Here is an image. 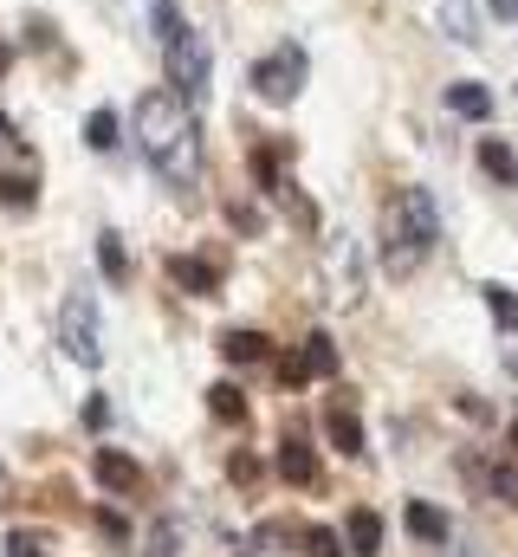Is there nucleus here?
<instances>
[{"label": "nucleus", "instance_id": "f257e3e1", "mask_svg": "<svg viewBox=\"0 0 518 557\" xmlns=\"http://www.w3.org/2000/svg\"><path fill=\"white\" fill-rule=\"evenodd\" d=\"M136 149L156 162L162 182H188L195 175V124H188V104L175 91L136 98Z\"/></svg>", "mask_w": 518, "mask_h": 557}, {"label": "nucleus", "instance_id": "f03ea898", "mask_svg": "<svg viewBox=\"0 0 518 557\" xmlns=\"http://www.w3.org/2000/svg\"><path fill=\"white\" fill-rule=\"evenodd\" d=\"M434 240H441V208H434V195H428V188H402L383 214V267L388 273H415V267L434 253Z\"/></svg>", "mask_w": 518, "mask_h": 557}, {"label": "nucleus", "instance_id": "7ed1b4c3", "mask_svg": "<svg viewBox=\"0 0 518 557\" xmlns=\"http://www.w3.org/2000/svg\"><path fill=\"white\" fill-rule=\"evenodd\" d=\"M169 85H175V98H188V104L208 98V39H201L195 26H182V33L169 39Z\"/></svg>", "mask_w": 518, "mask_h": 557}, {"label": "nucleus", "instance_id": "20e7f679", "mask_svg": "<svg viewBox=\"0 0 518 557\" xmlns=\"http://www.w3.org/2000/svg\"><path fill=\"white\" fill-rule=\"evenodd\" d=\"M298 85H305V52H298V46H279V52H266L254 65V91L266 104H292Z\"/></svg>", "mask_w": 518, "mask_h": 557}, {"label": "nucleus", "instance_id": "39448f33", "mask_svg": "<svg viewBox=\"0 0 518 557\" xmlns=\"http://www.w3.org/2000/svg\"><path fill=\"white\" fill-rule=\"evenodd\" d=\"M59 331H65V350H72L78 363H98V357H104V344H98V311H91V298H85V292H72V298H65Z\"/></svg>", "mask_w": 518, "mask_h": 557}, {"label": "nucleus", "instance_id": "423d86ee", "mask_svg": "<svg viewBox=\"0 0 518 557\" xmlns=\"http://www.w3.org/2000/svg\"><path fill=\"white\" fill-rule=\"evenodd\" d=\"M279 376H285L292 389H298V383H311V376H337V344H331L324 331H311V337H305V350L279 363Z\"/></svg>", "mask_w": 518, "mask_h": 557}, {"label": "nucleus", "instance_id": "0eeeda50", "mask_svg": "<svg viewBox=\"0 0 518 557\" xmlns=\"http://www.w3.org/2000/svg\"><path fill=\"white\" fill-rule=\"evenodd\" d=\"M91 473H98V486H104V493H136V486H143L136 460L118 454V447H98V454H91Z\"/></svg>", "mask_w": 518, "mask_h": 557}, {"label": "nucleus", "instance_id": "6e6552de", "mask_svg": "<svg viewBox=\"0 0 518 557\" xmlns=\"http://www.w3.org/2000/svg\"><path fill=\"white\" fill-rule=\"evenodd\" d=\"M447 111L467 117V124H480V117H493V91H486L480 78H454V85H447Z\"/></svg>", "mask_w": 518, "mask_h": 557}, {"label": "nucleus", "instance_id": "1a4fd4ad", "mask_svg": "<svg viewBox=\"0 0 518 557\" xmlns=\"http://www.w3.org/2000/svg\"><path fill=\"white\" fill-rule=\"evenodd\" d=\"M344 532H350V557H377L383 552V519H377L370 506H357V512L344 519Z\"/></svg>", "mask_w": 518, "mask_h": 557}, {"label": "nucleus", "instance_id": "9d476101", "mask_svg": "<svg viewBox=\"0 0 518 557\" xmlns=\"http://www.w3.org/2000/svg\"><path fill=\"white\" fill-rule=\"evenodd\" d=\"M279 473H285L292 486H311V480H318V460H311V447H305L298 434L279 441Z\"/></svg>", "mask_w": 518, "mask_h": 557}, {"label": "nucleus", "instance_id": "9b49d317", "mask_svg": "<svg viewBox=\"0 0 518 557\" xmlns=\"http://www.w3.org/2000/svg\"><path fill=\"white\" fill-rule=\"evenodd\" d=\"M402 525L421 539V545H447V519L428 506V499H408V512H402Z\"/></svg>", "mask_w": 518, "mask_h": 557}, {"label": "nucleus", "instance_id": "f8f14e48", "mask_svg": "<svg viewBox=\"0 0 518 557\" xmlns=\"http://www.w3.org/2000/svg\"><path fill=\"white\" fill-rule=\"evenodd\" d=\"M169 278H175L182 292H195V298H208V292L221 285V267H208V260H169Z\"/></svg>", "mask_w": 518, "mask_h": 557}, {"label": "nucleus", "instance_id": "ddd939ff", "mask_svg": "<svg viewBox=\"0 0 518 557\" xmlns=\"http://www.w3.org/2000/svg\"><path fill=\"white\" fill-rule=\"evenodd\" d=\"M331 278H337V305H357L363 298V273H357V253H350V240H344V253H331Z\"/></svg>", "mask_w": 518, "mask_h": 557}, {"label": "nucleus", "instance_id": "4468645a", "mask_svg": "<svg viewBox=\"0 0 518 557\" xmlns=\"http://www.w3.org/2000/svg\"><path fill=\"white\" fill-rule=\"evenodd\" d=\"M324 434H331L337 454H350V460L363 454V421L350 416V409H331V416H324Z\"/></svg>", "mask_w": 518, "mask_h": 557}, {"label": "nucleus", "instance_id": "2eb2a0df", "mask_svg": "<svg viewBox=\"0 0 518 557\" xmlns=\"http://www.w3.org/2000/svg\"><path fill=\"white\" fill-rule=\"evenodd\" d=\"M480 169L506 188V182H518V156H513V143H499V137H486L480 143Z\"/></svg>", "mask_w": 518, "mask_h": 557}, {"label": "nucleus", "instance_id": "dca6fc26", "mask_svg": "<svg viewBox=\"0 0 518 557\" xmlns=\"http://www.w3.org/2000/svg\"><path fill=\"white\" fill-rule=\"evenodd\" d=\"M221 357L227 363H259L266 357V337L259 331H221Z\"/></svg>", "mask_w": 518, "mask_h": 557}, {"label": "nucleus", "instance_id": "f3484780", "mask_svg": "<svg viewBox=\"0 0 518 557\" xmlns=\"http://www.w3.org/2000/svg\"><path fill=\"white\" fill-rule=\"evenodd\" d=\"M441 26H447V39H460V46H473V39H480V20H473V7H467V0H447V7H441Z\"/></svg>", "mask_w": 518, "mask_h": 557}, {"label": "nucleus", "instance_id": "a211bd4d", "mask_svg": "<svg viewBox=\"0 0 518 557\" xmlns=\"http://www.w3.org/2000/svg\"><path fill=\"white\" fill-rule=\"evenodd\" d=\"M98 267H104V278L111 285H130V253L118 234H98Z\"/></svg>", "mask_w": 518, "mask_h": 557}, {"label": "nucleus", "instance_id": "6ab92c4d", "mask_svg": "<svg viewBox=\"0 0 518 557\" xmlns=\"http://www.w3.org/2000/svg\"><path fill=\"white\" fill-rule=\"evenodd\" d=\"M39 201V188L26 182V175H0V208H13V214H26Z\"/></svg>", "mask_w": 518, "mask_h": 557}, {"label": "nucleus", "instance_id": "aec40b11", "mask_svg": "<svg viewBox=\"0 0 518 557\" xmlns=\"http://www.w3.org/2000/svg\"><path fill=\"white\" fill-rule=\"evenodd\" d=\"M486 311L499 318V331H518V292L513 285H486Z\"/></svg>", "mask_w": 518, "mask_h": 557}, {"label": "nucleus", "instance_id": "412c9836", "mask_svg": "<svg viewBox=\"0 0 518 557\" xmlns=\"http://www.w3.org/2000/svg\"><path fill=\"white\" fill-rule=\"evenodd\" d=\"M208 409H214L221 421H240L247 416V396H240L234 383H214V389H208Z\"/></svg>", "mask_w": 518, "mask_h": 557}, {"label": "nucleus", "instance_id": "4be33fe9", "mask_svg": "<svg viewBox=\"0 0 518 557\" xmlns=\"http://www.w3.org/2000/svg\"><path fill=\"white\" fill-rule=\"evenodd\" d=\"M85 143L91 149H118V111H91L85 117Z\"/></svg>", "mask_w": 518, "mask_h": 557}, {"label": "nucleus", "instance_id": "5701e85b", "mask_svg": "<svg viewBox=\"0 0 518 557\" xmlns=\"http://www.w3.org/2000/svg\"><path fill=\"white\" fill-rule=\"evenodd\" d=\"M486 486H493L506 506H518V473H513V467H493V473H486Z\"/></svg>", "mask_w": 518, "mask_h": 557}, {"label": "nucleus", "instance_id": "b1692460", "mask_svg": "<svg viewBox=\"0 0 518 557\" xmlns=\"http://www.w3.org/2000/svg\"><path fill=\"white\" fill-rule=\"evenodd\" d=\"M175 33H182V13H175V7H169V0H156V39H162V46H169V39H175Z\"/></svg>", "mask_w": 518, "mask_h": 557}, {"label": "nucleus", "instance_id": "393cba45", "mask_svg": "<svg viewBox=\"0 0 518 557\" xmlns=\"http://www.w3.org/2000/svg\"><path fill=\"white\" fill-rule=\"evenodd\" d=\"M7 557H46V539H33V532H13V539H7Z\"/></svg>", "mask_w": 518, "mask_h": 557}, {"label": "nucleus", "instance_id": "a878e982", "mask_svg": "<svg viewBox=\"0 0 518 557\" xmlns=\"http://www.w3.org/2000/svg\"><path fill=\"white\" fill-rule=\"evenodd\" d=\"M149 557H175V525H169V519L149 532Z\"/></svg>", "mask_w": 518, "mask_h": 557}, {"label": "nucleus", "instance_id": "bb28decb", "mask_svg": "<svg viewBox=\"0 0 518 557\" xmlns=\"http://www.w3.org/2000/svg\"><path fill=\"white\" fill-rule=\"evenodd\" d=\"M227 221H234L240 234H259V208H240V201H234V208H227Z\"/></svg>", "mask_w": 518, "mask_h": 557}, {"label": "nucleus", "instance_id": "cd10ccee", "mask_svg": "<svg viewBox=\"0 0 518 557\" xmlns=\"http://www.w3.org/2000/svg\"><path fill=\"white\" fill-rule=\"evenodd\" d=\"M305 552L311 557H337V539H331V532H305Z\"/></svg>", "mask_w": 518, "mask_h": 557}, {"label": "nucleus", "instance_id": "c85d7f7f", "mask_svg": "<svg viewBox=\"0 0 518 557\" xmlns=\"http://www.w3.org/2000/svg\"><path fill=\"white\" fill-rule=\"evenodd\" d=\"M13 149H20V143H13V124L0 117V156H13Z\"/></svg>", "mask_w": 518, "mask_h": 557}, {"label": "nucleus", "instance_id": "c756f323", "mask_svg": "<svg viewBox=\"0 0 518 557\" xmlns=\"http://www.w3.org/2000/svg\"><path fill=\"white\" fill-rule=\"evenodd\" d=\"M7 59H13V52H7V39H0V78H7Z\"/></svg>", "mask_w": 518, "mask_h": 557}, {"label": "nucleus", "instance_id": "7c9ffc66", "mask_svg": "<svg viewBox=\"0 0 518 557\" xmlns=\"http://www.w3.org/2000/svg\"><path fill=\"white\" fill-rule=\"evenodd\" d=\"M513 447H518V421H513Z\"/></svg>", "mask_w": 518, "mask_h": 557}, {"label": "nucleus", "instance_id": "2f4dec72", "mask_svg": "<svg viewBox=\"0 0 518 557\" xmlns=\"http://www.w3.org/2000/svg\"><path fill=\"white\" fill-rule=\"evenodd\" d=\"M493 7H513V0H493Z\"/></svg>", "mask_w": 518, "mask_h": 557}, {"label": "nucleus", "instance_id": "473e14b6", "mask_svg": "<svg viewBox=\"0 0 518 557\" xmlns=\"http://www.w3.org/2000/svg\"><path fill=\"white\" fill-rule=\"evenodd\" d=\"M513 7H518V0H513Z\"/></svg>", "mask_w": 518, "mask_h": 557}]
</instances>
